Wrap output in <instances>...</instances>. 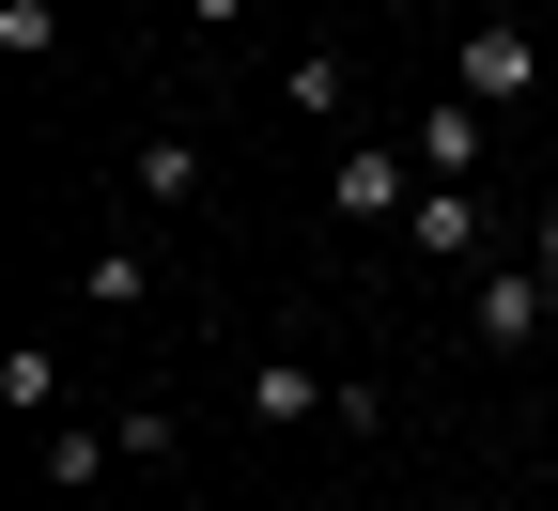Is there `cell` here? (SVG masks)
Here are the masks:
<instances>
[{
  "label": "cell",
  "instance_id": "obj_4",
  "mask_svg": "<svg viewBox=\"0 0 558 511\" xmlns=\"http://www.w3.org/2000/svg\"><path fill=\"white\" fill-rule=\"evenodd\" d=\"M326 202L357 217V233H388V217L418 202V186H403V139H341V156H326Z\"/></svg>",
  "mask_w": 558,
  "mask_h": 511
},
{
  "label": "cell",
  "instance_id": "obj_5",
  "mask_svg": "<svg viewBox=\"0 0 558 511\" xmlns=\"http://www.w3.org/2000/svg\"><path fill=\"white\" fill-rule=\"evenodd\" d=\"M233 403H248V418H264V434H311V418H326V403H341V373H311V356H264V373H248V388H233Z\"/></svg>",
  "mask_w": 558,
  "mask_h": 511
},
{
  "label": "cell",
  "instance_id": "obj_11",
  "mask_svg": "<svg viewBox=\"0 0 558 511\" xmlns=\"http://www.w3.org/2000/svg\"><path fill=\"white\" fill-rule=\"evenodd\" d=\"M109 450H124V434H94V418H62V434H47V480H62V496H94V480H109Z\"/></svg>",
  "mask_w": 558,
  "mask_h": 511
},
{
  "label": "cell",
  "instance_id": "obj_10",
  "mask_svg": "<svg viewBox=\"0 0 558 511\" xmlns=\"http://www.w3.org/2000/svg\"><path fill=\"white\" fill-rule=\"evenodd\" d=\"M0 403H16V418H62V356L47 341H0Z\"/></svg>",
  "mask_w": 558,
  "mask_h": 511
},
{
  "label": "cell",
  "instance_id": "obj_9",
  "mask_svg": "<svg viewBox=\"0 0 558 511\" xmlns=\"http://www.w3.org/2000/svg\"><path fill=\"white\" fill-rule=\"evenodd\" d=\"M78 295H94V311H140V295H156V248H140V233L94 248V264H78Z\"/></svg>",
  "mask_w": 558,
  "mask_h": 511
},
{
  "label": "cell",
  "instance_id": "obj_14",
  "mask_svg": "<svg viewBox=\"0 0 558 511\" xmlns=\"http://www.w3.org/2000/svg\"><path fill=\"white\" fill-rule=\"evenodd\" d=\"M171 16H186V32H233V16H264V0H171Z\"/></svg>",
  "mask_w": 558,
  "mask_h": 511
},
{
  "label": "cell",
  "instance_id": "obj_1",
  "mask_svg": "<svg viewBox=\"0 0 558 511\" xmlns=\"http://www.w3.org/2000/svg\"><path fill=\"white\" fill-rule=\"evenodd\" d=\"M450 94H465V109H527V94H543V32H527V16H481V32L450 47Z\"/></svg>",
  "mask_w": 558,
  "mask_h": 511
},
{
  "label": "cell",
  "instance_id": "obj_7",
  "mask_svg": "<svg viewBox=\"0 0 558 511\" xmlns=\"http://www.w3.org/2000/svg\"><path fill=\"white\" fill-rule=\"evenodd\" d=\"M279 109H295V124H341V109H357V62H341V47H295V62H279Z\"/></svg>",
  "mask_w": 558,
  "mask_h": 511
},
{
  "label": "cell",
  "instance_id": "obj_15",
  "mask_svg": "<svg viewBox=\"0 0 558 511\" xmlns=\"http://www.w3.org/2000/svg\"><path fill=\"white\" fill-rule=\"evenodd\" d=\"M527 264H543V295H558V202H543V217H527Z\"/></svg>",
  "mask_w": 558,
  "mask_h": 511
},
{
  "label": "cell",
  "instance_id": "obj_6",
  "mask_svg": "<svg viewBox=\"0 0 558 511\" xmlns=\"http://www.w3.org/2000/svg\"><path fill=\"white\" fill-rule=\"evenodd\" d=\"M403 248H418V264H481V202H465V186H418V202H403Z\"/></svg>",
  "mask_w": 558,
  "mask_h": 511
},
{
  "label": "cell",
  "instance_id": "obj_8",
  "mask_svg": "<svg viewBox=\"0 0 558 511\" xmlns=\"http://www.w3.org/2000/svg\"><path fill=\"white\" fill-rule=\"evenodd\" d=\"M124 186L156 202V217H186V202H202V139H140V156H124Z\"/></svg>",
  "mask_w": 558,
  "mask_h": 511
},
{
  "label": "cell",
  "instance_id": "obj_12",
  "mask_svg": "<svg viewBox=\"0 0 558 511\" xmlns=\"http://www.w3.org/2000/svg\"><path fill=\"white\" fill-rule=\"evenodd\" d=\"M109 434H124V450H140V465H171V450H186V418H171V403H156V388H140V403H124V418H109Z\"/></svg>",
  "mask_w": 558,
  "mask_h": 511
},
{
  "label": "cell",
  "instance_id": "obj_13",
  "mask_svg": "<svg viewBox=\"0 0 558 511\" xmlns=\"http://www.w3.org/2000/svg\"><path fill=\"white\" fill-rule=\"evenodd\" d=\"M62 47V0H0V62H47Z\"/></svg>",
  "mask_w": 558,
  "mask_h": 511
},
{
  "label": "cell",
  "instance_id": "obj_2",
  "mask_svg": "<svg viewBox=\"0 0 558 511\" xmlns=\"http://www.w3.org/2000/svg\"><path fill=\"white\" fill-rule=\"evenodd\" d=\"M465 326L497 341V356H527V341L558 326V295H543V264H481V279H465Z\"/></svg>",
  "mask_w": 558,
  "mask_h": 511
},
{
  "label": "cell",
  "instance_id": "obj_16",
  "mask_svg": "<svg viewBox=\"0 0 558 511\" xmlns=\"http://www.w3.org/2000/svg\"><path fill=\"white\" fill-rule=\"evenodd\" d=\"M418 511H465V496H418Z\"/></svg>",
  "mask_w": 558,
  "mask_h": 511
},
{
  "label": "cell",
  "instance_id": "obj_3",
  "mask_svg": "<svg viewBox=\"0 0 558 511\" xmlns=\"http://www.w3.org/2000/svg\"><path fill=\"white\" fill-rule=\"evenodd\" d=\"M403 156L435 171V186H481V171H497V109H465V94H435V109H418V139H403Z\"/></svg>",
  "mask_w": 558,
  "mask_h": 511
}]
</instances>
